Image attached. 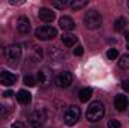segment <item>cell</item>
Instances as JSON below:
<instances>
[{
  "label": "cell",
  "mask_w": 129,
  "mask_h": 128,
  "mask_svg": "<svg viewBox=\"0 0 129 128\" xmlns=\"http://www.w3.org/2000/svg\"><path fill=\"white\" fill-rule=\"evenodd\" d=\"M21 56H23V50L18 44H12L9 47L5 48V59H6V63L12 68H17L20 65L21 60Z\"/></svg>",
  "instance_id": "1"
},
{
  "label": "cell",
  "mask_w": 129,
  "mask_h": 128,
  "mask_svg": "<svg viewBox=\"0 0 129 128\" xmlns=\"http://www.w3.org/2000/svg\"><path fill=\"white\" fill-rule=\"evenodd\" d=\"M104 115H105V105H104L101 101H93V102L89 104V109H87V112H86L87 121H90V122H98V121H101V119L104 118Z\"/></svg>",
  "instance_id": "2"
},
{
  "label": "cell",
  "mask_w": 129,
  "mask_h": 128,
  "mask_svg": "<svg viewBox=\"0 0 129 128\" xmlns=\"http://www.w3.org/2000/svg\"><path fill=\"white\" fill-rule=\"evenodd\" d=\"M84 24L89 30H96L102 26V17L98 11H89L84 15Z\"/></svg>",
  "instance_id": "3"
},
{
  "label": "cell",
  "mask_w": 129,
  "mask_h": 128,
  "mask_svg": "<svg viewBox=\"0 0 129 128\" xmlns=\"http://www.w3.org/2000/svg\"><path fill=\"white\" fill-rule=\"evenodd\" d=\"M80 116H81L80 107H77V105H69L63 113V121L68 127H74V125L80 121Z\"/></svg>",
  "instance_id": "4"
},
{
  "label": "cell",
  "mask_w": 129,
  "mask_h": 128,
  "mask_svg": "<svg viewBox=\"0 0 129 128\" xmlns=\"http://www.w3.org/2000/svg\"><path fill=\"white\" fill-rule=\"evenodd\" d=\"M35 36L41 41H51L57 36V29L53 26H41L35 30Z\"/></svg>",
  "instance_id": "5"
},
{
  "label": "cell",
  "mask_w": 129,
  "mask_h": 128,
  "mask_svg": "<svg viewBox=\"0 0 129 128\" xmlns=\"http://www.w3.org/2000/svg\"><path fill=\"white\" fill-rule=\"evenodd\" d=\"M47 121V115H45V110H35L30 113L29 116V122L33 128H42L44 124Z\"/></svg>",
  "instance_id": "6"
},
{
  "label": "cell",
  "mask_w": 129,
  "mask_h": 128,
  "mask_svg": "<svg viewBox=\"0 0 129 128\" xmlns=\"http://www.w3.org/2000/svg\"><path fill=\"white\" fill-rule=\"evenodd\" d=\"M38 81L42 88H48L53 83V71L48 66H44L38 72Z\"/></svg>",
  "instance_id": "7"
},
{
  "label": "cell",
  "mask_w": 129,
  "mask_h": 128,
  "mask_svg": "<svg viewBox=\"0 0 129 128\" xmlns=\"http://www.w3.org/2000/svg\"><path fill=\"white\" fill-rule=\"evenodd\" d=\"M72 83V74L69 71H62L56 75V84L59 88H69Z\"/></svg>",
  "instance_id": "8"
},
{
  "label": "cell",
  "mask_w": 129,
  "mask_h": 128,
  "mask_svg": "<svg viewBox=\"0 0 129 128\" xmlns=\"http://www.w3.org/2000/svg\"><path fill=\"white\" fill-rule=\"evenodd\" d=\"M47 54H48V59H50L51 62H56V63H59V62H62V60L66 59V54H64L59 47H51V48H48Z\"/></svg>",
  "instance_id": "9"
},
{
  "label": "cell",
  "mask_w": 129,
  "mask_h": 128,
  "mask_svg": "<svg viewBox=\"0 0 129 128\" xmlns=\"http://www.w3.org/2000/svg\"><path fill=\"white\" fill-rule=\"evenodd\" d=\"M15 26H17V30H18L20 33H23V35L29 33L30 32V29H32V26H30V20H29L27 17H18L17 21H15Z\"/></svg>",
  "instance_id": "10"
},
{
  "label": "cell",
  "mask_w": 129,
  "mask_h": 128,
  "mask_svg": "<svg viewBox=\"0 0 129 128\" xmlns=\"http://www.w3.org/2000/svg\"><path fill=\"white\" fill-rule=\"evenodd\" d=\"M17 78H18V77H17L14 72H8V71L0 72V83L5 84V86H12V84H15V83H17Z\"/></svg>",
  "instance_id": "11"
},
{
  "label": "cell",
  "mask_w": 129,
  "mask_h": 128,
  "mask_svg": "<svg viewBox=\"0 0 129 128\" xmlns=\"http://www.w3.org/2000/svg\"><path fill=\"white\" fill-rule=\"evenodd\" d=\"M59 26H60V29H63L64 33H66V32H71V30L75 29V21H74L71 17L64 15V17H60V20H59Z\"/></svg>",
  "instance_id": "12"
},
{
  "label": "cell",
  "mask_w": 129,
  "mask_h": 128,
  "mask_svg": "<svg viewBox=\"0 0 129 128\" xmlns=\"http://www.w3.org/2000/svg\"><path fill=\"white\" fill-rule=\"evenodd\" d=\"M29 56L33 62H38L42 59L44 56V51H42V47L36 45V44H30V48H29Z\"/></svg>",
  "instance_id": "13"
},
{
  "label": "cell",
  "mask_w": 129,
  "mask_h": 128,
  "mask_svg": "<svg viewBox=\"0 0 129 128\" xmlns=\"http://www.w3.org/2000/svg\"><path fill=\"white\" fill-rule=\"evenodd\" d=\"M38 17H39L42 21H45V23H51V21L56 18V14H54L51 9H48V8H41Z\"/></svg>",
  "instance_id": "14"
},
{
  "label": "cell",
  "mask_w": 129,
  "mask_h": 128,
  "mask_svg": "<svg viewBox=\"0 0 129 128\" xmlns=\"http://www.w3.org/2000/svg\"><path fill=\"white\" fill-rule=\"evenodd\" d=\"M114 107H116V110H119V112H123L126 107H128V98L125 95H117L116 96V99H114Z\"/></svg>",
  "instance_id": "15"
},
{
  "label": "cell",
  "mask_w": 129,
  "mask_h": 128,
  "mask_svg": "<svg viewBox=\"0 0 129 128\" xmlns=\"http://www.w3.org/2000/svg\"><path fill=\"white\" fill-rule=\"evenodd\" d=\"M17 99H18L20 104L27 105V104H30V101H32V95H30V92L21 89V91H18V94H17Z\"/></svg>",
  "instance_id": "16"
},
{
  "label": "cell",
  "mask_w": 129,
  "mask_h": 128,
  "mask_svg": "<svg viewBox=\"0 0 129 128\" xmlns=\"http://www.w3.org/2000/svg\"><path fill=\"white\" fill-rule=\"evenodd\" d=\"M62 42L66 47H74L77 44V35H74V33H63L62 35Z\"/></svg>",
  "instance_id": "17"
},
{
  "label": "cell",
  "mask_w": 129,
  "mask_h": 128,
  "mask_svg": "<svg viewBox=\"0 0 129 128\" xmlns=\"http://www.w3.org/2000/svg\"><path fill=\"white\" fill-rule=\"evenodd\" d=\"M92 94H93V89H92V88H84V89H81L80 94H78L80 101H81V102H87V101L92 98Z\"/></svg>",
  "instance_id": "18"
},
{
  "label": "cell",
  "mask_w": 129,
  "mask_h": 128,
  "mask_svg": "<svg viewBox=\"0 0 129 128\" xmlns=\"http://www.w3.org/2000/svg\"><path fill=\"white\" fill-rule=\"evenodd\" d=\"M125 27H126V18L119 17V18L114 21V30H116V32H122V30H125Z\"/></svg>",
  "instance_id": "19"
},
{
  "label": "cell",
  "mask_w": 129,
  "mask_h": 128,
  "mask_svg": "<svg viewBox=\"0 0 129 128\" xmlns=\"http://www.w3.org/2000/svg\"><path fill=\"white\" fill-rule=\"evenodd\" d=\"M87 0H72L71 2V8L72 9H75V11H78V9H81V8H84V6H87Z\"/></svg>",
  "instance_id": "20"
},
{
  "label": "cell",
  "mask_w": 129,
  "mask_h": 128,
  "mask_svg": "<svg viewBox=\"0 0 129 128\" xmlns=\"http://www.w3.org/2000/svg\"><path fill=\"white\" fill-rule=\"evenodd\" d=\"M71 2L69 0H53V6L56 9H64L66 6H69Z\"/></svg>",
  "instance_id": "21"
},
{
  "label": "cell",
  "mask_w": 129,
  "mask_h": 128,
  "mask_svg": "<svg viewBox=\"0 0 129 128\" xmlns=\"http://www.w3.org/2000/svg\"><path fill=\"white\" fill-rule=\"evenodd\" d=\"M119 66H120L122 69H128L129 68V53L123 54V56L120 57V60H119Z\"/></svg>",
  "instance_id": "22"
},
{
  "label": "cell",
  "mask_w": 129,
  "mask_h": 128,
  "mask_svg": "<svg viewBox=\"0 0 129 128\" xmlns=\"http://www.w3.org/2000/svg\"><path fill=\"white\" fill-rule=\"evenodd\" d=\"M24 84H26V86H30V88H33V86H36V84H38V81H36V78L33 77L32 74H27V75L24 77Z\"/></svg>",
  "instance_id": "23"
},
{
  "label": "cell",
  "mask_w": 129,
  "mask_h": 128,
  "mask_svg": "<svg viewBox=\"0 0 129 128\" xmlns=\"http://www.w3.org/2000/svg\"><path fill=\"white\" fill-rule=\"evenodd\" d=\"M117 56H119V51H117L116 48H110V50L107 51V57H108L110 60H114Z\"/></svg>",
  "instance_id": "24"
},
{
  "label": "cell",
  "mask_w": 129,
  "mask_h": 128,
  "mask_svg": "<svg viewBox=\"0 0 129 128\" xmlns=\"http://www.w3.org/2000/svg\"><path fill=\"white\" fill-rule=\"evenodd\" d=\"M108 128H122V125L117 119H111V121H108Z\"/></svg>",
  "instance_id": "25"
},
{
  "label": "cell",
  "mask_w": 129,
  "mask_h": 128,
  "mask_svg": "<svg viewBox=\"0 0 129 128\" xmlns=\"http://www.w3.org/2000/svg\"><path fill=\"white\" fill-rule=\"evenodd\" d=\"M83 53H84V48H83L81 45H77V47L74 48V54H75V56H81Z\"/></svg>",
  "instance_id": "26"
},
{
  "label": "cell",
  "mask_w": 129,
  "mask_h": 128,
  "mask_svg": "<svg viewBox=\"0 0 129 128\" xmlns=\"http://www.w3.org/2000/svg\"><path fill=\"white\" fill-rule=\"evenodd\" d=\"M122 89H123L125 92H129V78L122 81Z\"/></svg>",
  "instance_id": "27"
},
{
  "label": "cell",
  "mask_w": 129,
  "mask_h": 128,
  "mask_svg": "<svg viewBox=\"0 0 129 128\" xmlns=\"http://www.w3.org/2000/svg\"><path fill=\"white\" fill-rule=\"evenodd\" d=\"M11 128H26V125H24L23 122H14Z\"/></svg>",
  "instance_id": "28"
},
{
  "label": "cell",
  "mask_w": 129,
  "mask_h": 128,
  "mask_svg": "<svg viewBox=\"0 0 129 128\" xmlns=\"http://www.w3.org/2000/svg\"><path fill=\"white\" fill-rule=\"evenodd\" d=\"M12 95H14V92H12V91H6V92L3 94V96H6V98H11Z\"/></svg>",
  "instance_id": "29"
},
{
  "label": "cell",
  "mask_w": 129,
  "mask_h": 128,
  "mask_svg": "<svg viewBox=\"0 0 129 128\" xmlns=\"http://www.w3.org/2000/svg\"><path fill=\"white\" fill-rule=\"evenodd\" d=\"M3 54H5V47H3V42L0 41V57H2Z\"/></svg>",
  "instance_id": "30"
},
{
  "label": "cell",
  "mask_w": 129,
  "mask_h": 128,
  "mask_svg": "<svg viewBox=\"0 0 129 128\" xmlns=\"http://www.w3.org/2000/svg\"><path fill=\"white\" fill-rule=\"evenodd\" d=\"M125 39H126V41H129V32H125Z\"/></svg>",
  "instance_id": "31"
},
{
  "label": "cell",
  "mask_w": 129,
  "mask_h": 128,
  "mask_svg": "<svg viewBox=\"0 0 129 128\" xmlns=\"http://www.w3.org/2000/svg\"><path fill=\"white\" fill-rule=\"evenodd\" d=\"M128 50H129V44H128Z\"/></svg>",
  "instance_id": "32"
},
{
  "label": "cell",
  "mask_w": 129,
  "mask_h": 128,
  "mask_svg": "<svg viewBox=\"0 0 129 128\" xmlns=\"http://www.w3.org/2000/svg\"><path fill=\"white\" fill-rule=\"evenodd\" d=\"M128 8H129V2H128Z\"/></svg>",
  "instance_id": "33"
}]
</instances>
